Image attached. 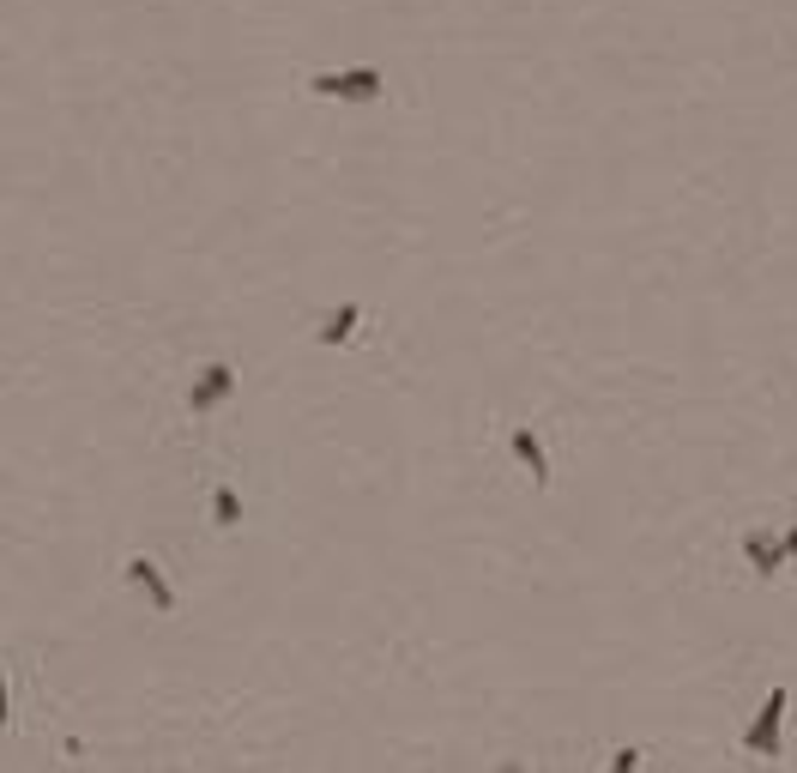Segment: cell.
I'll list each match as a JSON object with an SVG mask.
<instances>
[{"mask_svg":"<svg viewBox=\"0 0 797 773\" xmlns=\"http://www.w3.org/2000/svg\"><path fill=\"white\" fill-rule=\"evenodd\" d=\"M314 91H321V97H381V73L375 67L369 73H345V79L321 73V79H314Z\"/></svg>","mask_w":797,"mask_h":773,"instance_id":"1","label":"cell"},{"mask_svg":"<svg viewBox=\"0 0 797 773\" xmlns=\"http://www.w3.org/2000/svg\"><path fill=\"white\" fill-rule=\"evenodd\" d=\"M749 556H755L761 574H773V562L785 556V544H767V532H755V538H749Z\"/></svg>","mask_w":797,"mask_h":773,"instance_id":"5","label":"cell"},{"mask_svg":"<svg viewBox=\"0 0 797 773\" xmlns=\"http://www.w3.org/2000/svg\"><path fill=\"white\" fill-rule=\"evenodd\" d=\"M785 550H797V532H791V544H785Z\"/></svg>","mask_w":797,"mask_h":773,"instance_id":"9","label":"cell"},{"mask_svg":"<svg viewBox=\"0 0 797 773\" xmlns=\"http://www.w3.org/2000/svg\"><path fill=\"white\" fill-rule=\"evenodd\" d=\"M514 447H520V459H526V466L538 472V484H544V447H538V435H532V429H520V435H514Z\"/></svg>","mask_w":797,"mask_h":773,"instance_id":"6","label":"cell"},{"mask_svg":"<svg viewBox=\"0 0 797 773\" xmlns=\"http://www.w3.org/2000/svg\"><path fill=\"white\" fill-rule=\"evenodd\" d=\"M236 514H242V508H236V496L224 490V496H218V526H236Z\"/></svg>","mask_w":797,"mask_h":773,"instance_id":"8","label":"cell"},{"mask_svg":"<svg viewBox=\"0 0 797 773\" xmlns=\"http://www.w3.org/2000/svg\"><path fill=\"white\" fill-rule=\"evenodd\" d=\"M351 327H357V308H339V315L327 321V333H321V339H327V345H339V339H345Z\"/></svg>","mask_w":797,"mask_h":773,"instance_id":"7","label":"cell"},{"mask_svg":"<svg viewBox=\"0 0 797 773\" xmlns=\"http://www.w3.org/2000/svg\"><path fill=\"white\" fill-rule=\"evenodd\" d=\"M779 713H785V689H773L767 695V707H761V719H755V731H749V749H761V755H773L779 749Z\"/></svg>","mask_w":797,"mask_h":773,"instance_id":"2","label":"cell"},{"mask_svg":"<svg viewBox=\"0 0 797 773\" xmlns=\"http://www.w3.org/2000/svg\"><path fill=\"white\" fill-rule=\"evenodd\" d=\"M224 393H230V369H224V363H212V369H206V381H194V405H218Z\"/></svg>","mask_w":797,"mask_h":773,"instance_id":"3","label":"cell"},{"mask_svg":"<svg viewBox=\"0 0 797 773\" xmlns=\"http://www.w3.org/2000/svg\"><path fill=\"white\" fill-rule=\"evenodd\" d=\"M127 574H133V580H139V586L157 598V610H170V604H176V598L164 592V580H157V568H145V562H127Z\"/></svg>","mask_w":797,"mask_h":773,"instance_id":"4","label":"cell"}]
</instances>
